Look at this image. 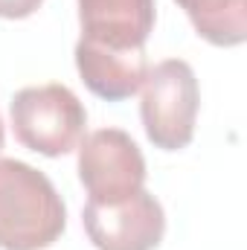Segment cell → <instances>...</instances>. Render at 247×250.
I'll return each instance as SVG.
<instances>
[{
	"label": "cell",
	"mask_w": 247,
	"mask_h": 250,
	"mask_svg": "<svg viewBox=\"0 0 247 250\" xmlns=\"http://www.w3.org/2000/svg\"><path fill=\"white\" fill-rule=\"evenodd\" d=\"M195 32L215 47H239L247 38V0H175Z\"/></svg>",
	"instance_id": "cell-8"
},
{
	"label": "cell",
	"mask_w": 247,
	"mask_h": 250,
	"mask_svg": "<svg viewBox=\"0 0 247 250\" xmlns=\"http://www.w3.org/2000/svg\"><path fill=\"white\" fill-rule=\"evenodd\" d=\"M79 181L93 204H123L145 184V157L123 128H99L79 143Z\"/></svg>",
	"instance_id": "cell-4"
},
{
	"label": "cell",
	"mask_w": 247,
	"mask_h": 250,
	"mask_svg": "<svg viewBox=\"0 0 247 250\" xmlns=\"http://www.w3.org/2000/svg\"><path fill=\"white\" fill-rule=\"evenodd\" d=\"M201 90L195 70L184 59H166L154 64L143 79V102L140 117L145 137L154 148L178 151L186 148L195 137Z\"/></svg>",
	"instance_id": "cell-3"
},
{
	"label": "cell",
	"mask_w": 247,
	"mask_h": 250,
	"mask_svg": "<svg viewBox=\"0 0 247 250\" xmlns=\"http://www.w3.org/2000/svg\"><path fill=\"white\" fill-rule=\"evenodd\" d=\"M76 70L87 90L105 102L131 99L148 73L145 50H108L79 38L76 44Z\"/></svg>",
	"instance_id": "cell-7"
},
{
	"label": "cell",
	"mask_w": 247,
	"mask_h": 250,
	"mask_svg": "<svg viewBox=\"0 0 247 250\" xmlns=\"http://www.w3.org/2000/svg\"><path fill=\"white\" fill-rule=\"evenodd\" d=\"M67 227L53 181L23 160L0 157V250H44Z\"/></svg>",
	"instance_id": "cell-1"
},
{
	"label": "cell",
	"mask_w": 247,
	"mask_h": 250,
	"mask_svg": "<svg viewBox=\"0 0 247 250\" xmlns=\"http://www.w3.org/2000/svg\"><path fill=\"white\" fill-rule=\"evenodd\" d=\"M9 114L18 143L44 157H62L79 148L87 125L82 99L59 82L18 90Z\"/></svg>",
	"instance_id": "cell-2"
},
{
	"label": "cell",
	"mask_w": 247,
	"mask_h": 250,
	"mask_svg": "<svg viewBox=\"0 0 247 250\" xmlns=\"http://www.w3.org/2000/svg\"><path fill=\"white\" fill-rule=\"evenodd\" d=\"M44 0H0V18H9V21H21V18H29L32 12H38Z\"/></svg>",
	"instance_id": "cell-9"
},
{
	"label": "cell",
	"mask_w": 247,
	"mask_h": 250,
	"mask_svg": "<svg viewBox=\"0 0 247 250\" xmlns=\"http://www.w3.org/2000/svg\"><path fill=\"white\" fill-rule=\"evenodd\" d=\"M82 224L96 250H154L166 233L163 207L148 189H140L123 204L87 201Z\"/></svg>",
	"instance_id": "cell-5"
},
{
	"label": "cell",
	"mask_w": 247,
	"mask_h": 250,
	"mask_svg": "<svg viewBox=\"0 0 247 250\" xmlns=\"http://www.w3.org/2000/svg\"><path fill=\"white\" fill-rule=\"evenodd\" d=\"M154 0H79L82 38L108 50H145Z\"/></svg>",
	"instance_id": "cell-6"
},
{
	"label": "cell",
	"mask_w": 247,
	"mask_h": 250,
	"mask_svg": "<svg viewBox=\"0 0 247 250\" xmlns=\"http://www.w3.org/2000/svg\"><path fill=\"white\" fill-rule=\"evenodd\" d=\"M3 143H6V134H3V120H0V151H3Z\"/></svg>",
	"instance_id": "cell-10"
}]
</instances>
